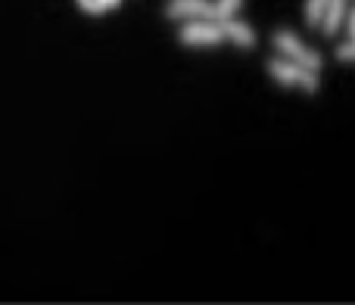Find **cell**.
<instances>
[{"label": "cell", "instance_id": "obj_1", "mask_svg": "<svg viewBox=\"0 0 355 305\" xmlns=\"http://www.w3.org/2000/svg\"><path fill=\"white\" fill-rule=\"evenodd\" d=\"M265 69H268V75L281 87H300L302 94H318V72L287 60V56H271V60L265 62Z\"/></svg>", "mask_w": 355, "mask_h": 305}, {"label": "cell", "instance_id": "obj_2", "mask_svg": "<svg viewBox=\"0 0 355 305\" xmlns=\"http://www.w3.org/2000/svg\"><path fill=\"white\" fill-rule=\"evenodd\" d=\"M271 44H275L277 56H287V60L300 62V66L312 69V72H321V66H324V60H321L318 50H312L309 44H302V37L296 35V31L290 28H281L275 31V37H271Z\"/></svg>", "mask_w": 355, "mask_h": 305}, {"label": "cell", "instance_id": "obj_3", "mask_svg": "<svg viewBox=\"0 0 355 305\" xmlns=\"http://www.w3.org/2000/svg\"><path fill=\"white\" fill-rule=\"evenodd\" d=\"M178 37L187 47H218L225 41V31H221V25L215 19H190V22L181 25Z\"/></svg>", "mask_w": 355, "mask_h": 305}, {"label": "cell", "instance_id": "obj_4", "mask_svg": "<svg viewBox=\"0 0 355 305\" xmlns=\"http://www.w3.org/2000/svg\"><path fill=\"white\" fill-rule=\"evenodd\" d=\"M166 16L168 19H215V3L212 0H168L166 3Z\"/></svg>", "mask_w": 355, "mask_h": 305}, {"label": "cell", "instance_id": "obj_5", "mask_svg": "<svg viewBox=\"0 0 355 305\" xmlns=\"http://www.w3.org/2000/svg\"><path fill=\"white\" fill-rule=\"evenodd\" d=\"M218 25H221V31H225V41H231L234 47H240V50H252V47H256V31H252V25L240 22L237 16L221 19Z\"/></svg>", "mask_w": 355, "mask_h": 305}, {"label": "cell", "instance_id": "obj_6", "mask_svg": "<svg viewBox=\"0 0 355 305\" xmlns=\"http://www.w3.org/2000/svg\"><path fill=\"white\" fill-rule=\"evenodd\" d=\"M352 0H331L327 3V12H324V22H321V31H324L327 37H334L340 28H343L346 22V12H349Z\"/></svg>", "mask_w": 355, "mask_h": 305}, {"label": "cell", "instance_id": "obj_7", "mask_svg": "<svg viewBox=\"0 0 355 305\" xmlns=\"http://www.w3.org/2000/svg\"><path fill=\"white\" fill-rule=\"evenodd\" d=\"M327 3H331V0H306V22L312 25V28H321L324 12H327Z\"/></svg>", "mask_w": 355, "mask_h": 305}, {"label": "cell", "instance_id": "obj_8", "mask_svg": "<svg viewBox=\"0 0 355 305\" xmlns=\"http://www.w3.org/2000/svg\"><path fill=\"white\" fill-rule=\"evenodd\" d=\"M212 3H215V22H221V19L237 16L243 0H212Z\"/></svg>", "mask_w": 355, "mask_h": 305}, {"label": "cell", "instance_id": "obj_9", "mask_svg": "<svg viewBox=\"0 0 355 305\" xmlns=\"http://www.w3.org/2000/svg\"><path fill=\"white\" fill-rule=\"evenodd\" d=\"M78 6H81L85 12H91V16H103V12H106L103 0H78Z\"/></svg>", "mask_w": 355, "mask_h": 305}, {"label": "cell", "instance_id": "obj_10", "mask_svg": "<svg viewBox=\"0 0 355 305\" xmlns=\"http://www.w3.org/2000/svg\"><path fill=\"white\" fill-rule=\"evenodd\" d=\"M337 60H340V62H349V60H355V41L340 44V47H337Z\"/></svg>", "mask_w": 355, "mask_h": 305}, {"label": "cell", "instance_id": "obj_11", "mask_svg": "<svg viewBox=\"0 0 355 305\" xmlns=\"http://www.w3.org/2000/svg\"><path fill=\"white\" fill-rule=\"evenodd\" d=\"M346 31H349V41H355V6H349V12H346Z\"/></svg>", "mask_w": 355, "mask_h": 305}]
</instances>
